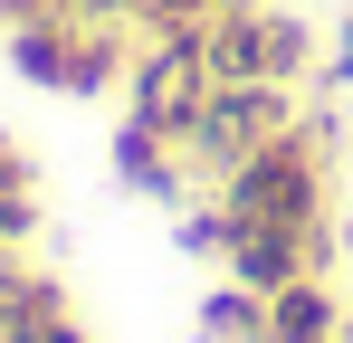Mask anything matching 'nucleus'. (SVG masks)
Returning <instances> with one entry per match:
<instances>
[{"label":"nucleus","mask_w":353,"mask_h":343,"mask_svg":"<svg viewBox=\"0 0 353 343\" xmlns=\"http://www.w3.org/2000/svg\"><path fill=\"white\" fill-rule=\"evenodd\" d=\"M325 114H305L296 134H277L268 153H248V163L220 181V210L230 229H305V238H334V210H325Z\"/></svg>","instance_id":"f257e3e1"},{"label":"nucleus","mask_w":353,"mask_h":343,"mask_svg":"<svg viewBox=\"0 0 353 343\" xmlns=\"http://www.w3.org/2000/svg\"><path fill=\"white\" fill-rule=\"evenodd\" d=\"M172 248L181 258H230V210H220V191H201V200L172 210Z\"/></svg>","instance_id":"f8f14e48"},{"label":"nucleus","mask_w":353,"mask_h":343,"mask_svg":"<svg viewBox=\"0 0 353 343\" xmlns=\"http://www.w3.org/2000/svg\"><path fill=\"white\" fill-rule=\"evenodd\" d=\"M0 238H10V248L39 238V181H29V163H19L10 134H0Z\"/></svg>","instance_id":"9b49d317"},{"label":"nucleus","mask_w":353,"mask_h":343,"mask_svg":"<svg viewBox=\"0 0 353 343\" xmlns=\"http://www.w3.org/2000/svg\"><path fill=\"white\" fill-rule=\"evenodd\" d=\"M39 10H58V0H0V29H19V19H39Z\"/></svg>","instance_id":"2eb2a0df"},{"label":"nucleus","mask_w":353,"mask_h":343,"mask_svg":"<svg viewBox=\"0 0 353 343\" xmlns=\"http://www.w3.org/2000/svg\"><path fill=\"white\" fill-rule=\"evenodd\" d=\"M201 48H210L220 86H305L315 76V29L296 10H268V0H230L201 29Z\"/></svg>","instance_id":"7ed1b4c3"},{"label":"nucleus","mask_w":353,"mask_h":343,"mask_svg":"<svg viewBox=\"0 0 353 343\" xmlns=\"http://www.w3.org/2000/svg\"><path fill=\"white\" fill-rule=\"evenodd\" d=\"M0 48H10V67H19L29 86H48V96H105L124 67H134V48L115 39V19H77V10L19 19Z\"/></svg>","instance_id":"f03ea898"},{"label":"nucleus","mask_w":353,"mask_h":343,"mask_svg":"<svg viewBox=\"0 0 353 343\" xmlns=\"http://www.w3.org/2000/svg\"><path fill=\"white\" fill-rule=\"evenodd\" d=\"M325 86H353V19H344V39H334V57H325Z\"/></svg>","instance_id":"4468645a"},{"label":"nucleus","mask_w":353,"mask_h":343,"mask_svg":"<svg viewBox=\"0 0 353 343\" xmlns=\"http://www.w3.org/2000/svg\"><path fill=\"white\" fill-rule=\"evenodd\" d=\"M268 343H353L344 295H334L325 277H296L287 295H268Z\"/></svg>","instance_id":"1a4fd4ad"},{"label":"nucleus","mask_w":353,"mask_h":343,"mask_svg":"<svg viewBox=\"0 0 353 343\" xmlns=\"http://www.w3.org/2000/svg\"><path fill=\"white\" fill-rule=\"evenodd\" d=\"M210 48H201V29H153L143 48H134V67H124V114H143L153 134H172V143H191V124H201V105H210Z\"/></svg>","instance_id":"39448f33"},{"label":"nucleus","mask_w":353,"mask_h":343,"mask_svg":"<svg viewBox=\"0 0 353 343\" xmlns=\"http://www.w3.org/2000/svg\"><path fill=\"white\" fill-rule=\"evenodd\" d=\"M325 258H334V238H305V229H230V267L248 295H287L296 277H325Z\"/></svg>","instance_id":"423d86ee"},{"label":"nucleus","mask_w":353,"mask_h":343,"mask_svg":"<svg viewBox=\"0 0 353 343\" xmlns=\"http://www.w3.org/2000/svg\"><path fill=\"white\" fill-rule=\"evenodd\" d=\"M105 163H115V181L134 191V200H153V210H181V200H191V163H181V143H172V134H153L143 114H115Z\"/></svg>","instance_id":"0eeeda50"},{"label":"nucleus","mask_w":353,"mask_h":343,"mask_svg":"<svg viewBox=\"0 0 353 343\" xmlns=\"http://www.w3.org/2000/svg\"><path fill=\"white\" fill-rule=\"evenodd\" d=\"M58 10H77V19H115V29H124V19H143L153 0H58Z\"/></svg>","instance_id":"ddd939ff"},{"label":"nucleus","mask_w":353,"mask_h":343,"mask_svg":"<svg viewBox=\"0 0 353 343\" xmlns=\"http://www.w3.org/2000/svg\"><path fill=\"white\" fill-rule=\"evenodd\" d=\"M10 277H19V248H10V238H0V295H10Z\"/></svg>","instance_id":"dca6fc26"},{"label":"nucleus","mask_w":353,"mask_h":343,"mask_svg":"<svg viewBox=\"0 0 353 343\" xmlns=\"http://www.w3.org/2000/svg\"><path fill=\"white\" fill-rule=\"evenodd\" d=\"M191 324H201V343H268V295H248V286H210V295H201V315H191Z\"/></svg>","instance_id":"9d476101"},{"label":"nucleus","mask_w":353,"mask_h":343,"mask_svg":"<svg viewBox=\"0 0 353 343\" xmlns=\"http://www.w3.org/2000/svg\"><path fill=\"white\" fill-rule=\"evenodd\" d=\"M0 334H10V343H86V324L67 315L58 277L19 267V277H10V295H0Z\"/></svg>","instance_id":"6e6552de"},{"label":"nucleus","mask_w":353,"mask_h":343,"mask_svg":"<svg viewBox=\"0 0 353 343\" xmlns=\"http://www.w3.org/2000/svg\"><path fill=\"white\" fill-rule=\"evenodd\" d=\"M305 114H296V86H210V105L191 124V143H181V163L201 191H220L248 153H268L277 134H296Z\"/></svg>","instance_id":"20e7f679"}]
</instances>
